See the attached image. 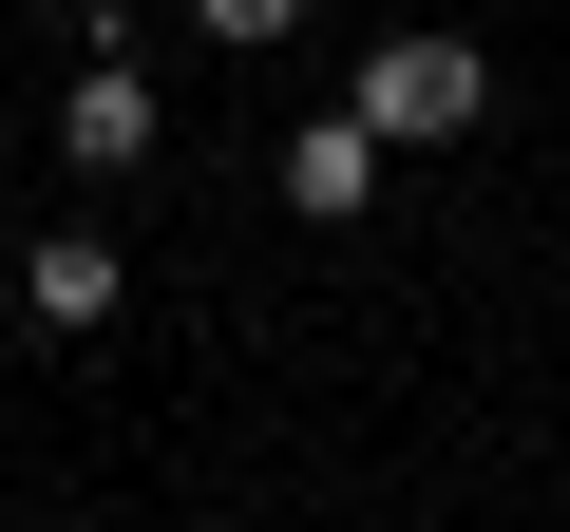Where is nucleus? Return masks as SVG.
I'll return each instance as SVG.
<instances>
[{
	"instance_id": "5",
	"label": "nucleus",
	"mask_w": 570,
	"mask_h": 532,
	"mask_svg": "<svg viewBox=\"0 0 570 532\" xmlns=\"http://www.w3.org/2000/svg\"><path fill=\"white\" fill-rule=\"evenodd\" d=\"M0 152H20V134H0Z\"/></svg>"
},
{
	"instance_id": "4",
	"label": "nucleus",
	"mask_w": 570,
	"mask_h": 532,
	"mask_svg": "<svg viewBox=\"0 0 570 532\" xmlns=\"http://www.w3.org/2000/svg\"><path fill=\"white\" fill-rule=\"evenodd\" d=\"M20 305H39L58 343H96V324H115V247H96V228H39V266H20Z\"/></svg>"
},
{
	"instance_id": "2",
	"label": "nucleus",
	"mask_w": 570,
	"mask_h": 532,
	"mask_svg": "<svg viewBox=\"0 0 570 532\" xmlns=\"http://www.w3.org/2000/svg\"><path fill=\"white\" fill-rule=\"evenodd\" d=\"M58 152H77V171H96V190H115V171H134V152H153V77H134V58H115V39H96V58H77V96H58Z\"/></svg>"
},
{
	"instance_id": "1",
	"label": "nucleus",
	"mask_w": 570,
	"mask_h": 532,
	"mask_svg": "<svg viewBox=\"0 0 570 532\" xmlns=\"http://www.w3.org/2000/svg\"><path fill=\"white\" fill-rule=\"evenodd\" d=\"M475 96H494V77H475V39H381L343 115H362L381 152H438V134H475Z\"/></svg>"
},
{
	"instance_id": "3",
	"label": "nucleus",
	"mask_w": 570,
	"mask_h": 532,
	"mask_svg": "<svg viewBox=\"0 0 570 532\" xmlns=\"http://www.w3.org/2000/svg\"><path fill=\"white\" fill-rule=\"evenodd\" d=\"M362 190H381V134L362 115H305V134H285V209H305V228H343Z\"/></svg>"
}]
</instances>
